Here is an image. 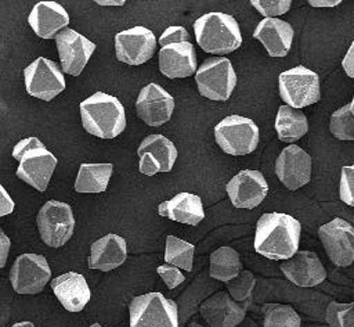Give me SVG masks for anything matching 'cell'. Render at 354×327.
<instances>
[{"mask_svg":"<svg viewBox=\"0 0 354 327\" xmlns=\"http://www.w3.org/2000/svg\"><path fill=\"white\" fill-rule=\"evenodd\" d=\"M214 139L228 155H248L257 148L260 129L250 118L230 115L214 126Z\"/></svg>","mask_w":354,"mask_h":327,"instance_id":"8992f818","label":"cell"},{"mask_svg":"<svg viewBox=\"0 0 354 327\" xmlns=\"http://www.w3.org/2000/svg\"><path fill=\"white\" fill-rule=\"evenodd\" d=\"M342 3V0H335V1H314V0H310L308 4L313 6V7H336Z\"/></svg>","mask_w":354,"mask_h":327,"instance_id":"b9f144b4","label":"cell"},{"mask_svg":"<svg viewBox=\"0 0 354 327\" xmlns=\"http://www.w3.org/2000/svg\"><path fill=\"white\" fill-rule=\"evenodd\" d=\"M83 127L100 139H113L126 127V112L122 103L111 94L97 91L79 105Z\"/></svg>","mask_w":354,"mask_h":327,"instance_id":"7a4b0ae2","label":"cell"},{"mask_svg":"<svg viewBox=\"0 0 354 327\" xmlns=\"http://www.w3.org/2000/svg\"><path fill=\"white\" fill-rule=\"evenodd\" d=\"M225 190L234 206L253 209L266 198L268 184L260 170L243 169L230 179Z\"/></svg>","mask_w":354,"mask_h":327,"instance_id":"2e32d148","label":"cell"},{"mask_svg":"<svg viewBox=\"0 0 354 327\" xmlns=\"http://www.w3.org/2000/svg\"><path fill=\"white\" fill-rule=\"evenodd\" d=\"M90 327H102V326H101V324H98V323H94V324H91Z\"/></svg>","mask_w":354,"mask_h":327,"instance_id":"7dc6e473","label":"cell"},{"mask_svg":"<svg viewBox=\"0 0 354 327\" xmlns=\"http://www.w3.org/2000/svg\"><path fill=\"white\" fill-rule=\"evenodd\" d=\"M342 67H343L344 72L348 75V78L354 79V40L350 44V47L342 61Z\"/></svg>","mask_w":354,"mask_h":327,"instance_id":"60d3db41","label":"cell"},{"mask_svg":"<svg viewBox=\"0 0 354 327\" xmlns=\"http://www.w3.org/2000/svg\"><path fill=\"white\" fill-rule=\"evenodd\" d=\"M275 132L281 141L295 144L308 132V119L303 111L283 104L277 112Z\"/></svg>","mask_w":354,"mask_h":327,"instance_id":"4316f807","label":"cell"},{"mask_svg":"<svg viewBox=\"0 0 354 327\" xmlns=\"http://www.w3.org/2000/svg\"><path fill=\"white\" fill-rule=\"evenodd\" d=\"M239 254L231 247H220L210 255V277L218 281H230L242 272Z\"/></svg>","mask_w":354,"mask_h":327,"instance_id":"f1b7e54d","label":"cell"},{"mask_svg":"<svg viewBox=\"0 0 354 327\" xmlns=\"http://www.w3.org/2000/svg\"><path fill=\"white\" fill-rule=\"evenodd\" d=\"M230 297L236 302H245L250 298L256 284V277L250 270H242L235 279L225 283Z\"/></svg>","mask_w":354,"mask_h":327,"instance_id":"d6a6232c","label":"cell"},{"mask_svg":"<svg viewBox=\"0 0 354 327\" xmlns=\"http://www.w3.org/2000/svg\"><path fill=\"white\" fill-rule=\"evenodd\" d=\"M55 44L61 60L62 73L79 76L87 65L95 44L82 33L71 28H64L55 36Z\"/></svg>","mask_w":354,"mask_h":327,"instance_id":"5bb4252c","label":"cell"},{"mask_svg":"<svg viewBox=\"0 0 354 327\" xmlns=\"http://www.w3.org/2000/svg\"><path fill=\"white\" fill-rule=\"evenodd\" d=\"M156 48L153 32L145 26H133L115 35L116 58L127 65H141L152 58Z\"/></svg>","mask_w":354,"mask_h":327,"instance_id":"4fadbf2b","label":"cell"},{"mask_svg":"<svg viewBox=\"0 0 354 327\" xmlns=\"http://www.w3.org/2000/svg\"><path fill=\"white\" fill-rule=\"evenodd\" d=\"M340 200L348 206H354V165L343 166L339 183Z\"/></svg>","mask_w":354,"mask_h":327,"instance_id":"d590c367","label":"cell"},{"mask_svg":"<svg viewBox=\"0 0 354 327\" xmlns=\"http://www.w3.org/2000/svg\"><path fill=\"white\" fill-rule=\"evenodd\" d=\"M187 327H203V326H201V324L196 323V321H192V323H189Z\"/></svg>","mask_w":354,"mask_h":327,"instance_id":"bcb514c9","label":"cell"},{"mask_svg":"<svg viewBox=\"0 0 354 327\" xmlns=\"http://www.w3.org/2000/svg\"><path fill=\"white\" fill-rule=\"evenodd\" d=\"M278 89L285 105L296 109L315 104L321 98L318 73L303 65L279 73Z\"/></svg>","mask_w":354,"mask_h":327,"instance_id":"ba28073f","label":"cell"},{"mask_svg":"<svg viewBox=\"0 0 354 327\" xmlns=\"http://www.w3.org/2000/svg\"><path fill=\"white\" fill-rule=\"evenodd\" d=\"M275 173L286 188L297 190L311 179V157L301 147L290 144L279 152Z\"/></svg>","mask_w":354,"mask_h":327,"instance_id":"d6986e66","label":"cell"},{"mask_svg":"<svg viewBox=\"0 0 354 327\" xmlns=\"http://www.w3.org/2000/svg\"><path fill=\"white\" fill-rule=\"evenodd\" d=\"M319 240L333 265L347 267L354 262V226L335 218L318 229Z\"/></svg>","mask_w":354,"mask_h":327,"instance_id":"8fae6325","label":"cell"},{"mask_svg":"<svg viewBox=\"0 0 354 327\" xmlns=\"http://www.w3.org/2000/svg\"><path fill=\"white\" fill-rule=\"evenodd\" d=\"M196 43L202 50L216 55L235 51L242 44V35L236 19L221 11H212L194 22Z\"/></svg>","mask_w":354,"mask_h":327,"instance_id":"3957f363","label":"cell"},{"mask_svg":"<svg viewBox=\"0 0 354 327\" xmlns=\"http://www.w3.org/2000/svg\"><path fill=\"white\" fill-rule=\"evenodd\" d=\"M95 3L100 6H123L124 4L123 0L122 1H100V0H97Z\"/></svg>","mask_w":354,"mask_h":327,"instance_id":"7bdbcfd3","label":"cell"},{"mask_svg":"<svg viewBox=\"0 0 354 327\" xmlns=\"http://www.w3.org/2000/svg\"><path fill=\"white\" fill-rule=\"evenodd\" d=\"M51 277L47 259L37 254L19 255L10 272V281L18 294L40 292Z\"/></svg>","mask_w":354,"mask_h":327,"instance_id":"7c38bea8","label":"cell"},{"mask_svg":"<svg viewBox=\"0 0 354 327\" xmlns=\"http://www.w3.org/2000/svg\"><path fill=\"white\" fill-rule=\"evenodd\" d=\"M249 299L234 301L227 291H218L205 299L199 306V313L209 327H238L245 316Z\"/></svg>","mask_w":354,"mask_h":327,"instance_id":"e0dca14e","label":"cell"},{"mask_svg":"<svg viewBox=\"0 0 354 327\" xmlns=\"http://www.w3.org/2000/svg\"><path fill=\"white\" fill-rule=\"evenodd\" d=\"M112 164H82L75 180L77 193H102L112 176Z\"/></svg>","mask_w":354,"mask_h":327,"instance_id":"83f0119b","label":"cell"},{"mask_svg":"<svg viewBox=\"0 0 354 327\" xmlns=\"http://www.w3.org/2000/svg\"><path fill=\"white\" fill-rule=\"evenodd\" d=\"M196 53L191 42L160 47L159 71L170 79L188 78L196 72Z\"/></svg>","mask_w":354,"mask_h":327,"instance_id":"44dd1931","label":"cell"},{"mask_svg":"<svg viewBox=\"0 0 354 327\" xmlns=\"http://www.w3.org/2000/svg\"><path fill=\"white\" fill-rule=\"evenodd\" d=\"M26 91L40 100L51 101L66 86L59 67L50 58L39 57L24 69Z\"/></svg>","mask_w":354,"mask_h":327,"instance_id":"30bf717a","label":"cell"},{"mask_svg":"<svg viewBox=\"0 0 354 327\" xmlns=\"http://www.w3.org/2000/svg\"><path fill=\"white\" fill-rule=\"evenodd\" d=\"M329 130L333 137L339 140H354V116L348 104L340 107L332 114Z\"/></svg>","mask_w":354,"mask_h":327,"instance_id":"1f68e13d","label":"cell"},{"mask_svg":"<svg viewBox=\"0 0 354 327\" xmlns=\"http://www.w3.org/2000/svg\"><path fill=\"white\" fill-rule=\"evenodd\" d=\"M12 158L19 162L17 176L39 191H44L58 164L37 137L19 140L12 148Z\"/></svg>","mask_w":354,"mask_h":327,"instance_id":"277c9868","label":"cell"},{"mask_svg":"<svg viewBox=\"0 0 354 327\" xmlns=\"http://www.w3.org/2000/svg\"><path fill=\"white\" fill-rule=\"evenodd\" d=\"M28 22L39 37L53 39L64 28H68L69 15L66 10L55 1H40L33 6Z\"/></svg>","mask_w":354,"mask_h":327,"instance_id":"603a6c76","label":"cell"},{"mask_svg":"<svg viewBox=\"0 0 354 327\" xmlns=\"http://www.w3.org/2000/svg\"><path fill=\"white\" fill-rule=\"evenodd\" d=\"M37 229L41 241L53 248L69 241L75 230V216L69 204L50 200L39 209Z\"/></svg>","mask_w":354,"mask_h":327,"instance_id":"9c48e42d","label":"cell"},{"mask_svg":"<svg viewBox=\"0 0 354 327\" xmlns=\"http://www.w3.org/2000/svg\"><path fill=\"white\" fill-rule=\"evenodd\" d=\"M185 42H189V33L184 26H169L163 30V33L159 37V44L162 47Z\"/></svg>","mask_w":354,"mask_h":327,"instance_id":"8d00e7d4","label":"cell"},{"mask_svg":"<svg viewBox=\"0 0 354 327\" xmlns=\"http://www.w3.org/2000/svg\"><path fill=\"white\" fill-rule=\"evenodd\" d=\"M138 169L142 175L153 176L159 172H170L177 159V148L163 134L147 136L137 148Z\"/></svg>","mask_w":354,"mask_h":327,"instance_id":"9a60e30c","label":"cell"},{"mask_svg":"<svg viewBox=\"0 0 354 327\" xmlns=\"http://www.w3.org/2000/svg\"><path fill=\"white\" fill-rule=\"evenodd\" d=\"M195 247L188 241H184L176 236L166 237V248H165V262L166 265L176 266L178 269H184L187 272L192 270Z\"/></svg>","mask_w":354,"mask_h":327,"instance_id":"f546056e","label":"cell"},{"mask_svg":"<svg viewBox=\"0 0 354 327\" xmlns=\"http://www.w3.org/2000/svg\"><path fill=\"white\" fill-rule=\"evenodd\" d=\"M127 258L126 240L115 233L95 240L90 248L88 267L109 272L119 267Z\"/></svg>","mask_w":354,"mask_h":327,"instance_id":"cb8c5ba5","label":"cell"},{"mask_svg":"<svg viewBox=\"0 0 354 327\" xmlns=\"http://www.w3.org/2000/svg\"><path fill=\"white\" fill-rule=\"evenodd\" d=\"M14 201L11 200L7 190L0 184V218L10 215L14 211Z\"/></svg>","mask_w":354,"mask_h":327,"instance_id":"f35d334b","label":"cell"},{"mask_svg":"<svg viewBox=\"0 0 354 327\" xmlns=\"http://www.w3.org/2000/svg\"><path fill=\"white\" fill-rule=\"evenodd\" d=\"M158 212L160 216L191 226L199 224L205 218L201 197L191 193H178L173 198L163 201L159 204Z\"/></svg>","mask_w":354,"mask_h":327,"instance_id":"484cf974","label":"cell"},{"mask_svg":"<svg viewBox=\"0 0 354 327\" xmlns=\"http://www.w3.org/2000/svg\"><path fill=\"white\" fill-rule=\"evenodd\" d=\"M348 105H350V111H351V114L354 116V97H353V100H351V103Z\"/></svg>","mask_w":354,"mask_h":327,"instance_id":"f6af8a7d","label":"cell"},{"mask_svg":"<svg viewBox=\"0 0 354 327\" xmlns=\"http://www.w3.org/2000/svg\"><path fill=\"white\" fill-rule=\"evenodd\" d=\"M250 4L266 18H275L289 11L290 0H252Z\"/></svg>","mask_w":354,"mask_h":327,"instance_id":"e575fe53","label":"cell"},{"mask_svg":"<svg viewBox=\"0 0 354 327\" xmlns=\"http://www.w3.org/2000/svg\"><path fill=\"white\" fill-rule=\"evenodd\" d=\"M293 36L295 32L292 25L279 18L261 19L253 32V37L261 42L271 57L288 55Z\"/></svg>","mask_w":354,"mask_h":327,"instance_id":"7402d4cb","label":"cell"},{"mask_svg":"<svg viewBox=\"0 0 354 327\" xmlns=\"http://www.w3.org/2000/svg\"><path fill=\"white\" fill-rule=\"evenodd\" d=\"M279 269L299 287H314L326 279V269L313 251H297L292 258L282 260Z\"/></svg>","mask_w":354,"mask_h":327,"instance_id":"ffe728a7","label":"cell"},{"mask_svg":"<svg viewBox=\"0 0 354 327\" xmlns=\"http://www.w3.org/2000/svg\"><path fill=\"white\" fill-rule=\"evenodd\" d=\"M325 317L329 327H354V302H330Z\"/></svg>","mask_w":354,"mask_h":327,"instance_id":"836d02e7","label":"cell"},{"mask_svg":"<svg viewBox=\"0 0 354 327\" xmlns=\"http://www.w3.org/2000/svg\"><path fill=\"white\" fill-rule=\"evenodd\" d=\"M136 109L142 122L149 126H160L170 121L174 111V98L162 86L149 83L140 90Z\"/></svg>","mask_w":354,"mask_h":327,"instance_id":"ac0fdd59","label":"cell"},{"mask_svg":"<svg viewBox=\"0 0 354 327\" xmlns=\"http://www.w3.org/2000/svg\"><path fill=\"white\" fill-rule=\"evenodd\" d=\"M130 327H178V309L174 301L160 292L134 297L129 306Z\"/></svg>","mask_w":354,"mask_h":327,"instance_id":"5b68a950","label":"cell"},{"mask_svg":"<svg viewBox=\"0 0 354 327\" xmlns=\"http://www.w3.org/2000/svg\"><path fill=\"white\" fill-rule=\"evenodd\" d=\"M10 248H11V240L0 227V269H3L6 266Z\"/></svg>","mask_w":354,"mask_h":327,"instance_id":"ab89813d","label":"cell"},{"mask_svg":"<svg viewBox=\"0 0 354 327\" xmlns=\"http://www.w3.org/2000/svg\"><path fill=\"white\" fill-rule=\"evenodd\" d=\"M156 272L162 277V280L165 281L167 288H170V290L178 287L185 280V276L181 273V270L176 266H171V265L158 266Z\"/></svg>","mask_w":354,"mask_h":327,"instance_id":"74e56055","label":"cell"},{"mask_svg":"<svg viewBox=\"0 0 354 327\" xmlns=\"http://www.w3.org/2000/svg\"><path fill=\"white\" fill-rule=\"evenodd\" d=\"M195 80L201 96L214 101H227L236 86L238 78L227 57H210L196 69Z\"/></svg>","mask_w":354,"mask_h":327,"instance_id":"52a82bcc","label":"cell"},{"mask_svg":"<svg viewBox=\"0 0 354 327\" xmlns=\"http://www.w3.org/2000/svg\"><path fill=\"white\" fill-rule=\"evenodd\" d=\"M264 327H300L297 312L289 305L267 303L263 306Z\"/></svg>","mask_w":354,"mask_h":327,"instance_id":"4dcf8cb0","label":"cell"},{"mask_svg":"<svg viewBox=\"0 0 354 327\" xmlns=\"http://www.w3.org/2000/svg\"><path fill=\"white\" fill-rule=\"evenodd\" d=\"M51 288L61 305L69 312L83 310L91 297L86 279L75 272H68L54 277Z\"/></svg>","mask_w":354,"mask_h":327,"instance_id":"d4e9b609","label":"cell"},{"mask_svg":"<svg viewBox=\"0 0 354 327\" xmlns=\"http://www.w3.org/2000/svg\"><path fill=\"white\" fill-rule=\"evenodd\" d=\"M11 327H35V324L32 321H18V323L12 324Z\"/></svg>","mask_w":354,"mask_h":327,"instance_id":"ee69618b","label":"cell"},{"mask_svg":"<svg viewBox=\"0 0 354 327\" xmlns=\"http://www.w3.org/2000/svg\"><path fill=\"white\" fill-rule=\"evenodd\" d=\"M301 224L282 212L263 213L256 224L254 249L264 258L286 260L299 249Z\"/></svg>","mask_w":354,"mask_h":327,"instance_id":"6da1fadb","label":"cell"}]
</instances>
